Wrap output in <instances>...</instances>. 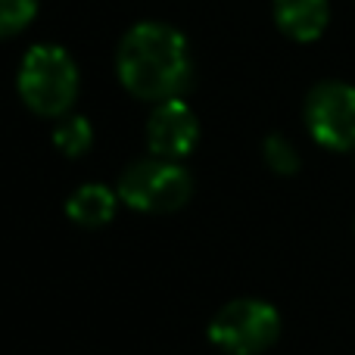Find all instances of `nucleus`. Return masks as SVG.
<instances>
[{"instance_id": "nucleus-1", "label": "nucleus", "mask_w": 355, "mask_h": 355, "mask_svg": "<svg viewBox=\"0 0 355 355\" xmlns=\"http://www.w3.org/2000/svg\"><path fill=\"white\" fill-rule=\"evenodd\" d=\"M116 72L122 87L137 100L162 103L181 97L193 81L187 37L175 25L156 19L131 25L119 41Z\"/></svg>"}, {"instance_id": "nucleus-2", "label": "nucleus", "mask_w": 355, "mask_h": 355, "mask_svg": "<svg viewBox=\"0 0 355 355\" xmlns=\"http://www.w3.org/2000/svg\"><path fill=\"white\" fill-rule=\"evenodd\" d=\"M22 103L41 119H62L75 106L81 75L72 53L60 44H35L25 50L16 72Z\"/></svg>"}, {"instance_id": "nucleus-3", "label": "nucleus", "mask_w": 355, "mask_h": 355, "mask_svg": "<svg viewBox=\"0 0 355 355\" xmlns=\"http://www.w3.org/2000/svg\"><path fill=\"white\" fill-rule=\"evenodd\" d=\"M193 196V178L172 159H137L119 178V200L135 212L147 215H166L178 212L184 202Z\"/></svg>"}, {"instance_id": "nucleus-4", "label": "nucleus", "mask_w": 355, "mask_h": 355, "mask_svg": "<svg viewBox=\"0 0 355 355\" xmlns=\"http://www.w3.org/2000/svg\"><path fill=\"white\" fill-rule=\"evenodd\" d=\"M281 315L265 300H231L209 324V340L227 355H262L281 337Z\"/></svg>"}, {"instance_id": "nucleus-5", "label": "nucleus", "mask_w": 355, "mask_h": 355, "mask_svg": "<svg viewBox=\"0 0 355 355\" xmlns=\"http://www.w3.org/2000/svg\"><path fill=\"white\" fill-rule=\"evenodd\" d=\"M306 128L315 144L334 153L355 150V85L327 78L306 97Z\"/></svg>"}, {"instance_id": "nucleus-6", "label": "nucleus", "mask_w": 355, "mask_h": 355, "mask_svg": "<svg viewBox=\"0 0 355 355\" xmlns=\"http://www.w3.org/2000/svg\"><path fill=\"white\" fill-rule=\"evenodd\" d=\"M200 144V119L181 97L162 100L147 119V147L159 159L181 162Z\"/></svg>"}, {"instance_id": "nucleus-7", "label": "nucleus", "mask_w": 355, "mask_h": 355, "mask_svg": "<svg viewBox=\"0 0 355 355\" xmlns=\"http://www.w3.org/2000/svg\"><path fill=\"white\" fill-rule=\"evenodd\" d=\"M271 16L281 35L296 44H312L327 31L331 3L327 0H271Z\"/></svg>"}, {"instance_id": "nucleus-8", "label": "nucleus", "mask_w": 355, "mask_h": 355, "mask_svg": "<svg viewBox=\"0 0 355 355\" xmlns=\"http://www.w3.org/2000/svg\"><path fill=\"white\" fill-rule=\"evenodd\" d=\"M119 206V190L106 184H81L66 200V215L78 227H103L112 221Z\"/></svg>"}, {"instance_id": "nucleus-9", "label": "nucleus", "mask_w": 355, "mask_h": 355, "mask_svg": "<svg viewBox=\"0 0 355 355\" xmlns=\"http://www.w3.org/2000/svg\"><path fill=\"white\" fill-rule=\"evenodd\" d=\"M94 144V128L85 116H75V112H66L62 119H56L53 128V147L60 150L69 159H78L91 150Z\"/></svg>"}, {"instance_id": "nucleus-10", "label": "nucleus", "mask_w": 355, "mask_h": 355, "mask_svg": "<svg viewBox=\"0 0 355 355\" xmlns=\"http://www.w3.org/2000/svg\"><path fill=\"white\" fill-rule=\"evenodd\" d=\"M37 16V0H0V41L22 35Z\"/></svg>"}, {"instance_id": "nucleus-11", "label": "nucleus", "mask_w": 355, "mask_h": 355, "mask_svg": "<svg viewBox=\"0 0 355 355\" xmlns=\"http://www.w3.org/2000/svg\"><path fill=\"white\" fill-rule=\"evenodd\" d=\"M262 156H265V162H268L271 172H277V175H296L300 172V150H296L293 141H287L284 135L265 137Z\"/></svg>"}]
</instances>
